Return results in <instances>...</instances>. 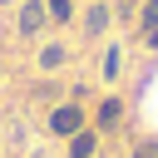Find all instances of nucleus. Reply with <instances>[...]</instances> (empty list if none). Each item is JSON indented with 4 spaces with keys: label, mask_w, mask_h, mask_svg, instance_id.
Returning <instances> with one entry per match:
<instances>
[{
    "label": "nucleus",
    "mask_w": 158,
    "mask_h": 158,
    "mask_svg": "<svg viewBox=\"0 0 158 158\" xmlns=\"http://www.w3.org/2000/svg\"><path fill=\"white\" fill-rule=\"evenodd\" d=\"M104 30H109V5H94L84 15V35H104Z\"/></svg>",
    "instance_id": "obj_3"
},
{
    "label": "nucleus",
    "mask_w": 158,
    "mask_h": 158,
    "mask_svg": "<svg viewBox=\"0 0 158 158\" xmlns=\"http://www.w3.org/2000/svg\"><path fill=\"white\" fill-rule=\"evenodd\" d=\"M44 20H49V10H44L40 0H25V5H20V35H40Z\"/></svg>",
    "instance_id": "obj_2"
},
{
    "label": "nucleus",
    "mask_w": 158,
    "mask_h": 158,
    "mask_svg": "<svg viewBox=\"0 0 158 158\" xmlns=\"http://www.w3.org/2000/svg\"><path fill=\"white\" fill-rule=\"evenodd\" d=\"M64 64V44H44L40 49V69H59Z\"/></svg>",
    "instance_id": "obj_6"
},
{
    "label": "nucleus",
    "mask_w": 158,
    "mask_h": 158,
    "mask_svg": "<svg viewBox=\"0 0 158 158\" xmlns=\"http://www.w3.org/2000/svg\"><path fill=\"white\" fill-rule=\"evenodd\" d=\"M148 148H153V158H158V143H148Z\"/></svg>",
    "instance_id": "obj_9"
},
{
    "label": "nucleus",
    "mask_w": 158,
    "mask_h": 158,
    "mask_svg": "<svg viewBox=\"0 0 158 158\" xmlns=\"http://www.w3.org/2000/svg\"><path fill=\"white\" fill-rule=\"evenodd\" d=\"M118 118H123V104H118V99H104V104H99V128H114Z\"/></svg>",
    "instance_id": "obj_5"
},
{
    "label": "nucleus",
    "mask_w": 158,
    "mask_h": 158,
    "mask_svg": "<svg viewBox=\"0 0 158 158\" xmlns=\"http://www.w3.org/2000/svg\"><path fill=\"white\" fill-rule=\"evenodd\" d=\"M143 30H148V40L158 44V0H148V5H143Z\"/></svg>",
    "instance_id": "obj_8"
},
{
    "label": "nucleus",
    "mask_w": 158,
    "mask_h": 158,
    "mask_svg": "<svg viewBox=\"0 0 158 158\" xmlns=\"http://www.w3.org/2000/svg\"><path fill=\"white\" fill-rule=\"evenodd\" d=\"M94 143H99V138H94V133H84V128H79V133H74V138H69V158H94Z\"/></svg>",
    "instance_id": "obj_4"
},
{
    "label": "nucleus",
    "mask_w": 158,
    "mask_h": 158,
    "mask_svg": "<svg viewBox=\"0 0 158 158\" xmlns=\"http://www.w3.org/2000/svg\"><path fill=\"white\" fill-rule=\"evenodd\" d=\"M49 20H74V0H44Z\"/></svg>",
    "instance_id": "obj_7"
},
{
    "label": "nucleus",
    "mask_w": 158,
    "mask_h": 158,
    "mask_svg": "<svg viewBox=\"0 0 158 158\" xmlns=\"http://www.w3.org/2000/svg\"><path fill=\"white\" fill-rule=\"evenodd\" d=\"M79 128H84V109H79V104H54V114H49V133L74 138Z\"/></svg>",
    "instance_id": "obj_1"
}]
</instances>
